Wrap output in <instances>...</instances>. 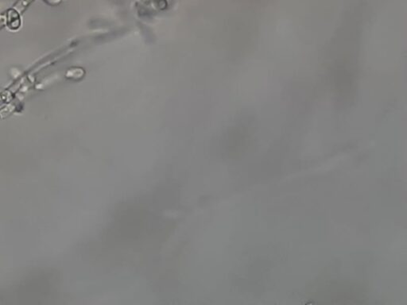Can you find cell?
Masks as SVG:
<instances>
[{
  "label": "cell",
  "mask_w": 407,
  "mask_h": 305,
  "mask_svg": "<svg viewBox=\"0 0 407 305\" xmlns=\"http://www.w3.org/2000/svg\"><path fill=\"white\" fill-rule=\"evenodd\" d=\"M47 1H50V4H51V3L54 2V1H57V0H47Z\"/></svg>",
  "instance_id": "obj_3"
},
{
  "label": "cell",
  "mask_w": 407,
  "mask_h": 305,
  "mask_svg": "<svg viewBox=\"0 0 407 305\" xmlns=\"http://www.w3.org/2000/svg\"><path fill=\"white\" fill-rule=\"evenodd\" d=\"M19 14V13L14 9H10L6 14L7 15V25L13 31H15L17 29L19 28L20 25H21Z\"/></svg>",
  "instance_id": "obj_1"
},
{
  "label": "cell",
  "mask_w": 407,
  "mask_h": 305,
  "mask_svg": "<svg viewBox=\"0 0 407 305\" xmlns=\"http://www.w3.org/2000/svg\"><path fill=\"white\" fill-rule=\"evenodd\" d=\"M33 1H34V0H18V2L14 5V7H13V9L15 10V11H18L19 14H21V12H24V10H25Z\"/></svg>",
  "instance_id": "obj_2"
}]
</instances>
